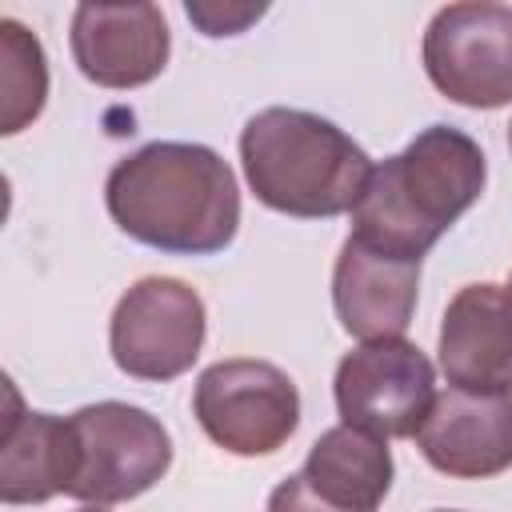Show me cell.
<instances>
[{
    "instance_id": "cell-1",
    "label": "cell",
    "mask_w": 512,
    "mask_h": 512,
    "mask_svg": "<svg viewBox=\"0 0 512 512\" xmlns=\"http://www.w3.org/2000/svg\"><path fill=\"white\" fill-rule=\"evenodd\" d=\"M104 204L120 232L172 256L224 252L240 228V188L208 144L152 140L116 160Z\"/></svg>"
},
{
    "instance_id": "cell-2",
    "label": "cell",
    "mask_w": 512,
    "mask_h": 512,
    "mask_svg": "<svg viewBox=\"0 0 512 512\" xmlns=\"http://www.w3.org/2000/svg\"><path fill=\"white\" fill-rule=\"evenodd\" d=\"M484 176V152L468 132L428 124L404 152L372 168L364 196L352 208V236L376 252L424 260L480 200Z\"/></svg>"
},
{
    "instance_id": "cell-3",
    "label": "cell",
    "mask_w": 512,
    "mask_h": 512,
    "mask_svg": "<svg viewBox=\"0 0 512 512\" xmlns=\"http://www.w3.org/2000/svg\"><path fill=\"white\" fill-rule=\"evenodd\" d=\"M252 196L284 216L328 220L352 212L372 176L368 152L332 120L304 108H260L240 132Z\"/></svg>"
},
{
    "instance_id": "cell-4",
    "label": "cell",
    "mask_w": 512,
    "mask_h": 512,
    "mask_svg": "<svg viewBox=\"0 0 512 512\" xmlns=\"http://www.w3.org/2000/svg\"><path fill=\"white\" fill-rule=\"evenodd\" d=\"M76 436V476L68 484L72 500L84 504H124L144 496L172 464L168 428L124 400L84 404L68 416Z\"/></svg>"
},
{
    "instance_id": "cell-5",
    "label": "cell",
    "mask_w": 512,
    "mask_h": 512,
    "mask_svg": "<svg viewBox=\"0 0 512 512\" xmlns=\"http://www.w3.org/2000/svg\"><path fill=\"white\" fill-rule=\"evenodd\" d=\"M192 412L204 436L232 456H268L300 424V392L268 360H216L196 376Z\"/></svg>"
},
{
    "instance_id": "cell-6",
    "label": "cell",
    "mask_w": 512,
    "mask_h": 512,
    "mask_svg": "<svg viewBox=\"0 0 512 512\" xmlns=\"http://www.w3.org/2000/svg\"><path fill=\"white\" fill-rule=\"evenodd\" d=\"M424 72L440 96L464 108L512 104V8L492 0L448 4L424 28Z\"/></svg>"
},
{
    "instance_id": "cell-7",
    "label": "cell",
    "mask_w": 512,
    "mask_h": 512,
    "mask_svg": "<svg viewBox=\"0 0 512 512\" xmlns=\"http://www.w3.org/2000/svg\"><path fill=\"white\" fill-rule=\"evenodd\" d=\"M204 328V300L192 284L176 276H144L116 300L108 348L124 376L164 384L196 364Z\"/></svg>"
},
{
    "instance_id": "cell-8",
    "label": "cell",
    "mask_w": 512,
    "mask_h": 512,
    "mask_svg": "<svg viewBox=\"0 0 512 512\" xmlns=\"http://www.w3.org/2000/svg\"><path fill=\"white\" fill-rule=\"evenodd\" d=\"M332 396L340 424L364 428L380 440L416 436L436 400V368L404 336L368 340L336 364Z\"/></svg>"
},
{
    "instance_id": "cell-9",
    "label": "cell",
    "mask_w": 512,
    "mask_h": 512,
    "mask_svg": "<svg viewBox=\"0 0 512 512\" xmlns=\"http://www.w3.org/2000/svg\"><path fill=\"white\" fill-rule=\"evenodd\" d=\"M68 44H72V60L84 72V80L100 88H116V92L156 80L172 52L168 20L148 0L76 4Z\"/></svg>"
},
{
    "instance_id": "cell-10",
    "label": "cell",
    "mask_w": 512,
    "mask_h": 512,
    "mask_svg": "<svg viewBox=\"0 0 512 512\" xmlns=\"http://www.w3.org/2000/svg\"><path fill=\"white\" fill-rule=\"evenodd\" d=\"M420 456L456 480H488L512 468V392H436L416 428Z\"/></svg>"
},
{
    "instance_id": "cell-11",
    "label": "cell",
    "mask_w": 512,
    "mask_h": 512,
    "mask_svg": "<svg viewBox=\"0 0 512 512\" xmlns=\"http://www.w3.org/2000/svg\"><path fill=\"white\" fill-rule=\"evenodd\" d=\"M440 372L460 392H512V304L500 284H464L440 320Z\"/></svg>"
},
{
    "instance_id": "cell-12",
    "label": "cell",
    "mask_w": 512,
    "mask_h": 512,
    "mask_svg": "<svg viewBox=\"0 0 512 512\" xmlns=\"http://www.w3.org/2000/svg\"><path fill=\"white\" fill-rule=\"evenodd\" d=\"M420 292V260H400L348 236L332 264V308L348 336L400 340L412 324Z\"/></svg>"
},
{
    "instance_id": "cell-13",
    "label": "cell",
    "mask_w": 512,
    "mask_h": 512,
    "mask_svg": "<svg viewBox=\"0 0 512 512\" xmlns=\"http://www.w3.org/2000/svg\"><path fill=\"white\" fill-rule=\"evenodd\" d=\"M76 476V436L68 416L52 412H12L0 444V500L4 504H44L68 496Z\"/></svg>"
},
{
    "instance_id": "cell-14",
    "label": "cell",
    "mask_w": 512,
    "mask_h": 512,
    "mask_svg": "<svg viewBox=\"0 0 512 512\" xmlns=\"http://www.w3.org/2000/svg\"><path fill=\"white\" fill-rule=\"evenodd\" d=\"M300 472L324 500L356 512H376V504L392 488V452L388 440L352 424H336L320 432Z\"/></svg>"
},
{
    "instance_id": "cell-15",
    "label": "cell",
    "mask_w": 512,
    "mask_h": 512,
    "mask_svg": "<svg viewBox=\"0 0 512 512\" xmlns=\"http://www.w3.org/2000/svg\"><path fill=\"white\" fill-rule=\"evenodd\" d=\"M48 100V60L40 40L12 16L0 20V132L28 128Z\"/></svg>"
},
{
    "instance_id": "cell-16",
    "label": "cell",
    "mask_w": 512,
    "mask_h": 512,
    "mask_svg": "<svg viewBox=\"0 0 512 512\" xmlns=\"http://www.w3.org/2000/svg\"><path fill=\"white\" fill-rule=\"evenodd\" d=\"M188 20L204 32V36H236L244 32L252 20L264 16V4H216V0H188L184 4Z\"/></svg>"
},
{
    "instance_id": "cell-17",
    "label": "cell",
    "mask_w": 512,
    "mask_h": 512,
    "mask_svg": "<svg viewBox=\"0 0 512 512\" xmlns=\"http://www.w3.org/2000/svg\"><path fill=\"white\" fill-rule=\"evenodd\" d=\"M268 512H356V508H340V504L324 500V496L304 480V472H296V476H288V480H280V484L272 488Z\"/></svg>"
},
{
    "instance_id": "cell-18",
    "label": "cell",
    "mask_w": 512,
    "mask_h": 512,
    "mask_svg": "<svg viewBox=\"0 0 512 512\" xmlns=\"http://www.w3.org/2000/svg\"><path fill=\"white\" fill-rule=\"evenodd\" d=\"M76 512H104V508H96V504H88V508H76Z\"/></svg>"
},
{
    "instance_id": "cell-19",
    "label": "cell",
    "mask_w": 512,
    "mask_h": 512,
    "mask_svg": "<svg viewBox=\"0 0 512 512\" xmlns=\"http://www.w3.org/2000/svg\"><path fill=\"white\" fill-rule=\"evenodd\" d=\"M504 292H508V304H512V276H508V288Z\"/></svg>"
},
{
    "instance_id": "cell-20",
    "label": "cell",
    "mask_w": 512,
    "mask_h": 512,
    "mask_svg": "<svg viewBox=\"0 0 512 512\" xmlns=\"http://www.w3.org/2000/svg\"><path fill=\"white\" fill-rule=\"evenodd\" d=\"M508 148H512V124H508Z\"/></svg>"
},
{
    "instance_id": "cell-21",
    "label": "cell",
    "mask_w": 512,
    "mask_h": 512,
    "mask_svg": "<svg viewBox=\"0 0 512 512\" xmlns=\"http://www.w3.org/2000/svg\"><path fill=\"white\" fill-rule=\"evenodd\" d=\"M436 512H460V508H436Z\"/></svg>"
}]
</instances>
